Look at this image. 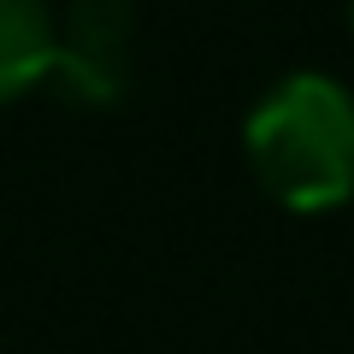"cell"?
Masks as SVG:
<instances>
[{"instance_id": "1", "label": "cell", "mask_w": 354, "mask_h": 354, "mask_svg": "<svg viewBox=\"0 0 354 354\" xmlns=\"http://www.w3.org/2000/svg\"><path fill=\"white\" fill-rule=\"evenodd\" d=\"M254 177L295 213H325L354 195V95L337 77H290L242 130Z\"/></svg>"}, {"instance_id": "2", "label": "cell", "mask_w": 354, "mask_h": 354, "mask_svg": "<svg viewBox=\"0 0 354 354\" xmlns=\"http://www.w3.org/2000/svg\"><path fill=\"white\" fill-rule=\"evenodd\" d=\"M65 101L106 106L130 88V6L124 0H71L53 18V65Z\"/></svg>"}, {"instance_id": "3", "label": "cell", "mask_w": 354, "mask_h": 354, "mask_svg": "<svg viewBox=\"0 0 354 354\" xmlns=\"http://www.w3.org/2000/svg\"><path fill=\"white\" fill-rule=\"evenodd\" d=\"M48 65H53L48 0H0V106L48 83Z\"/></svg>"}]
</instances>
